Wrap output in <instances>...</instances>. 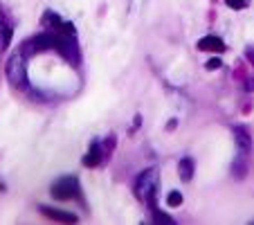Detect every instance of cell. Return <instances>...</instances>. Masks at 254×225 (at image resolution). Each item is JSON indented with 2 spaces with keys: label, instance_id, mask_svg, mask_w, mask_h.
<instances>
[{
  "label": "cell",
  "instance_id": "obj_9",
  "mask_svg": "<svg viewBox=\"0 0 254 225\" xmlns=\"http://www.w3.org/2000/svg\"><path fill=\"white\" fill-rule=\"evenodd\" d=\"M234 135H236L238 147H241L243 151H250V135H248V131L241 129V126H236V129H234Z\"/></svg>",
  "mask_w": 254,
  "mask_h": 225
},
{
  "label": "cell",
  "instance_id": "obj_3",
  "mask_svg": "<svg viewBox=\"0 0 254 225\" xmlns=\"http://www.w3.org/2000/svg\"><path fill=\"white\" fill-rule=\"evenodd\" d=\"M52 38H54V48L59 50L65 59L70 61V63H79V50H77V43H74V36H68L63 32L52 30Z\"/></svg>",
  "mask_w": 254,
  "mask_h": 225
},
{
  "label": "cell",
  "instance_id": "obj_1",
  "mask_svg": "<svg viewBox=\"0 0 254 225\" xmlns=\"http://www.w3.org/2000/svg\"><path fill=\"white\" fill-rule=\"evenodd\" d=\"M155 189H158V169L151 167L144 173H140L135 183V194L140 201H146L151 207H155Z\"/></svg>",
  "mask_w": 254,
  "mask_h": 225
},
{
  "label": "cell",
  "instance_id": "obj_8",
  "mask_svg": "<svg viewBox=\"0 0 254 225\" xmlns=\"http://www.w3.org/2000/svg\"><path fill=\"white\" fill-rule=\"evenodd\" d=\"M178 171H180L182 180H191V176H194V160L191 158H182L180 165H178Z\"/></svg>",
  "mask_w": 254,
  "mask_h": 225
},
{
  "label": "cell",
  "instance_id": "obj_10",
  "mask_svg": "<svg viewBox=\"0 0 254 225\" xmlns=\"http://www.w3.org/2000/svg\"><path fill=\"white\" fill-rule=\"evenodd\" d=\"M12 41V27L5 23H0V50H5Z\"/></svg>",
  "mask_w": 254,
  "mask_h": 225
},
{
  "label": "cell",
  "instance_id": "obj_14",
  "mask_svg": "<svg viewBox=\"0 0 254 225\" xmlns=\"http://www.w3.org/2000/svg\"><path fill=\"white\" fill-rule=\"evenodd\" d=\"M218 68H220V59L207 61V70H218Z\"/></svg>",
  "mask_w": 254,
  "mask_h": 225
},
{
  "label": "cell",
  "instance_id": "obj_6",
  "mask_svg": "<svg viewBox=\"0 0 254 225\" xmlns=\"http://www.w3.org/2000/svg\"><path fill=\"white\" fill-rule=\"evenodd\" d=\"M43 214H48L50 219H56V221H63V223H72V221H77L74 214H65V212H59V209H52V207H41Z\"/></svg>",
  "mask_w": 254,
  "mask_h": 225
},
{
  "label": "cell",
  "instance_id": "obj_7",
  "mask_svg": "<svg viewBox=\"0 0 254 225\" xmlns=\"http://www.w3.org/2000/svg\"><path fill=\"white\" fill-rule=\"evenodd\" d=\"M99 160H101V149H99V144H92L90 151H88V155L83 158V165L86 167H97L99 165Z\"/></svg>",
  "mask_w": 254,
  "mask_h": 225
},
{
  "label": "cell",
  "instance_id": "obj_2",
  "mask_svg": "<svg viewBox=\"0 0 254 225\" xmlns=\"http://www.w3.org/2000/svg\"><path fill=\"white\" fill-rule=\"evenodd\" d=\"M7 79L14 88L25 90L27 83V63H25V54H14L12 59L7 61Z\"/></svg>",
  "mask_w": 254,
  "mask_h": 225
},
{
  "label": "cell",
  "instance_id": "obj_5",
  "mask_svg": "<svg viewBox=\"0 0 254 225\" xmlns=\"http://www.w3.org/2000/svg\"><path fill=\"white\" fill-rule=\"evenodd\" d=\"M198 50H202V52H223L225 43L220 41L218 36H205V38L198 41Z\"/></svg>",
  "mask_w": 254,
  "mask_h": 225
},
{
  "label": "cell",
  "instance_id": "obj_12",
  "mask_svg": "<svg viewBox=\"0 0 254 225\" xmlns=\"http://www.w3.org/2000/svg\"><path fill=\"white\" fill-rule=\"evenodd\" d=\"M153 216H155V221H158V223H173L171 216H166V214H160L158 207H153Z\"/></svg>",
  "mask_w": 254,
  "mask_h": 225
},
{
  "label": "cell",
  "instance_id": "obj_4",
  "mask_svg": "<svg viewBox=\"0 0 254 225\" xmlns=\"http://www.w3.org/2000/svg\"><path fill=\"white\" fill-rule=\"evenodd\" d=\"M79 194V183L74 178H61L52 185V196L54 198H61V201H68V198H74Z\"/></svg>",
  "mask_w": 254,
  "mask_h": 225
},
{
  "label": "cell",
  "instance_id": "obj_13",
  "mask_svg": "<svg viewBox=\"0 0 254 225\" xmlns=\"http://www.w3.org/2000/svg\"><path fill=\"white\" fill-rule=\"evenodd\" d=\"M225 2H227V7H232V9H245V7H248L245 0H225Z\"/></svg>",
  "mask_w": 254,
  "mask_h": 225
},
{
  "label": "cell",
  "instance_id": "obj_11",
  "mask_svg": "<svg viewBox=\"0 0 254 225\" xmlns=\"http://www.w3.org/2000/svg\"><path fill=\"white\" fill-rule=\"evenodd\" d=\"M166 205L169 207H180L182 205V194L180 191H171V194L166 196Z\"/></svg>",
  "mask_w": 254,
  "mask_h": 225
}]
</instances>
